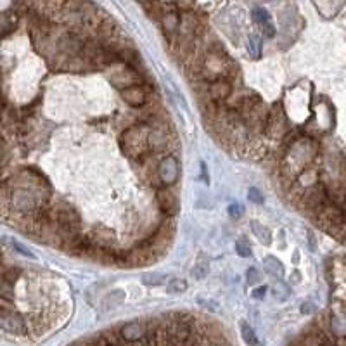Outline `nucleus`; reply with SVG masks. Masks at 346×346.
<instances>
[{"instance_id": "16", "label": "nucleus", "mask_w": 346, "mask_h": 346, "mask_svg": "<svg viewBox=\"0 0 346 346\" xmlns=\"http://www.w3.org/2000/svg\"><path fill=\"white\" fill-rule=\"evenodd\" d=\"M210 273V263L208 260H204V258H199V261H197L196 265H194L192 268V275L196 277L197 281H202L206 275Z\"/></svg>"}, {"instance_id": "19", "label": "nucleus", "mask_w": 346, "mask_h": 346, "mask_svg": "<svg viewBox=\"0 0 346 346\" xmlns=\"http://www.w3.org/2000/svg\"><path fill=\"white\" fill-rule=\"evenodd\" d=\"M236 251L242 258H249L251 256V244L248 242V239L241 237L239 241H236Z\"/></svg>"}, {"instance_id": "6", "label": "nucleus", "mask_w": 346, "mask_h": 346, "mask_svg": "<svg viewBox=\"0 0 346 346\" xmlns=\"http://www.w3.org/2000/svg\"><path fill=\"white\" fill-rule=\"evenodd\" d=\"M2 329L7 332H13V334H25L26 324H25V320H23L19 315H16V313L7 315V313L4 312L2 313Z\"/></svg>"}, {"instance_id": "18", "label": "nucleus", "mask_w": 346, "mask_h": 346, "mask_svg": "<svg viewBox=\"0 0 346 346\" xmlns=\"http://www.w3.org/2000/svg\"><path fill=\"white\" fill-rule=\"evenodd\" d=\"M166 289H168L170 294H180L187 291V282L184 279H172L166 286Z\"/></svg>"}, {"instance_id": "17", "label": "nucleus", "mask_w": 346, "mask_h": 346, "mask_svg": "<svg viewBox=\"0 0 346 346\" xmlns=\"http://www.w3.org/2000/svg\"><path fill=\"white\" fill-rule=\"evenodd\" d=\"M241 331H242V339H244V343H248V344H258L260 341H258V337H256V334H254L253 331V327H249L246 322H242L241 324Z\"/></svg>"}, {"instance_id": "8", "label": "nucleus", "mask_w": 346, "mask_h": 346, "mask_svg": "<svg viewBox=\"0 0 346 346\" xmlns=\"http://www.w3.org/2000/svg\"><path fill=\"white\" fill-rule=\"evenodd\" d=\"M123 99H125L130 106H142L146 102V92L142 87L130 85L123 90Z\"/></svg>"}, {"instance_id": "12", "label": "nucleus", "mask_w": 346, "mask_h": 346, "mask_svg": "<svg viewBox=\"0 0 346 346\" xmlns=\"http://www.w3.org/2000/svg\"><path fill=\"white\" fill-rule=\"evenodd\" d=\"M197 305L201 306V308L208 310V312L212 313H220V303H218V300H215L212 296H204V294H201V296H197Z\"/></svg>"}, {"instance_id": "11", "label": "nucleus", "mask_w": 346, "mask_h": 346, "mask_svg": "<svg viewBox=\"0 0 346 346\" xmlns=\"http://www.w3.org/2000/svg\"><path fill=\"white\" fill-rule=\"evenodd\" d=\"M251 230H253V234L256 236V239L260 241V242H263V244H266V246H268L270 242H272V236H270V230L266 229L265 225H261L260 222L253 220V222H251Z\"/></svg>"}, {"instance_id": "3", "label": "nucleus", "mask_w": 346, "mask_h": 346, "mask_svg": "<svg viewBox=\"0 0 346 346\" xmlns=\"http://www.w3.org/2000/svg\"><path fill=\"white\" fill-rule=\"evenodd\" d=\"M149 334L144 322H130V324L123 325L120 331L121 341L126 343H146V336Z\"/></svg>"}, {"instance_id": "7", "label": "nucleus", "mask_w": 346, "mask_h": 346, "mask_svg": "<svg viewBox=\"0 0 346 346\" xmlns=\"http://www.w3.org/2000/svg\"><path fill=\"white\" fill-rule=\"evenodd\" d=\"M156 199H158V204L161 206V210L165 213H168V215L177 213L178 201H177V197H175L173 194L170 192V190L160 189V190H158V194H156Z\"/></svg>"}, {"instance_id": "20", "label": "nucleus", "mask_w": 346, "mask_h": 346, "mask_svg": "<svg viewBox=\"0 0 346 346\" xmlns=\"http://www.w3.org/2000/svg\"><path fill=\"white\" fill-rule=\"evenodd\" d=\"M11 242V246H13V249L16 253H19V254H23V256H26V258H31V260H35V254L30 251V249L26 248L25 244H21L19 241H16V239H9Z\"/></svg>"}, {"instance_id": "14", "label": "nucleus", "mask_w": 346, "mask_h": 346, "mask_svg": "<svg viewBox=\"0 0 346 346\" xmlns=\"http://www.w3.org/2000/svg\"><path fill=\"white\" fill-rule=\"evenodd\" d=\"M142 282H144L146 286H161L166 282V275L160 272H147L142 275Z\"/></svg>"}, {"instance_id": "23", "label": "nucleus", "mask_w": 346, "mask_h": 346, "mask_svg": "<svg viewBox=\"0 0 346 346\" xmlns=\"http://www.w3.org/2000/svg\"><path fill=\"white\" fill-rule=\"evenodd\" d=\"M248 197H249V201L258 202V204H261V202H263V196H261L260 190H258L256 187H251V189H249Z\"/></svg>"}, {"instance_id": "13", "label": "nucleus", "mask_w": 346, "mask_h": 346, "mask_svg": "<svg viewBox=\"0 0 346 346\" xmlns=\"http://www.w3.org/2000/svg\"><path fill=\"white\" fill-rule=\"evenodd\" d=\"M263 265H265V268L272 273V275H275V277L284 275V266H282V263L277 260L275 256H266L263 260Z\"/></svg>"}, {"instance_id": "25", "label": "nucleus", "mask_w": 346, "mask_h": 346, "mask_svg": "<svg viewBox=\"0 0 346 346\" xmlns=\"http://www.w3.org/2000/svg\"><path fill=\"white\" fill-rule=\"evenodd\" d=\"M266 294V286H260V288H256L253 291V298H256V300H263Z\"/></svg>"}, {"instance_id": "4", "label": "nucleus", "mask_w": 346, "mask_h": 346, "mask_svg": "<svg viewBox=\"0 0 346 346\" xmlns=\"http://www.w3.org/2000/svg\"><path fill=\"white\" fill-rule=\"evenodd\" d=\"M178 173H180V168H178V161L175 156H166L160 163V166H158V177L166 185L175 184L178 178Z\"/></svg>"}, {"instance_id": "2", "label": "nucleus", "mask_w": 346, "mask_h": 346, "mask_svg": "<svg viewBox=\"0 0 346 346\" xmlns=\"http://www.w3.org/2000/svg\"><path fill=\"white\" fill-rule=\"evenodd\" d=\"M55 222H57L59 230L64 237H75L80 229V217L75 210L71 208H59L55 213Z\"/></svg>"}, {"instance_id": "26", "label": "nucleus", "mask_w": 346, "mask_h": 346, "mask_svg": "<svg viewBox=\"0 0 346 346\" xmlns=\"http://www.w3.org/2000/svg\"><path fill=\"white\" fill-rule=\"evenodd\" d=\"M308 241H310V248H312V251H315V237H313L312 232H308Z\"/></svg>"}, {"instance_id": "5", "label": "nucleus", "mask_w": 346, "mask_h": 346, "mask_svg": "<svg viewBox=\"0 0 346 346\" xmlns=\"http://www.w3.org/2000/svg\"><path fill=\"white\" fill-rule=\"evenodd\" d=\"M253 21L256 23L258 26H260V30L263 31L265 37L272 38L273 35H275V28H273L272 18H270V14L266 13L265 9H261V7H256V9L253 11Z\"/></svg>"}, {"instance_id": "22", "label": "nucleus", "mask_w": 346, "mask_h": 346, "mask_svg": "<svg viewBox=\"0 0 346 346\" xmlns=\"http://www.w3.org/2000/svg\"><path fill=\"white\" fill-rule=\"evenodd\" d=\"M282 291H289L288 289V286L284 284V282H279V284L275 286V291H273V296H275V300H279V301H284L286 298V294H282Z\"/></svg>"}, {"instance_id": "24", "label": "nucleus", "mask_w": 346, "mask_h": 346, "mask_svg": "<svg viewBox=\"0 0 346 346\" xmlns=\"http://www.w3.org/2000/svg\"><path fill=\"white\" fill-rule=\"evenodd\" d=\"M258 279H260V277H258V270L249 268L248 270V284L251 286V284H254V282H258Z\"/></svg>"}, {"instance_id": "21", "label": "nucleus", "mask_w": 346, "mask_h": 346, "mask_svg": "<svg viewBox=\"0 0 346 346\" xmlns=\"http://www.w3.org/2000/svg\"><path fill=\"white\" fill-rule=\"evenodd\" d=\"M242 213H244V208L239 204V202H232V204L229 206V217L234 218V220H237V218L242 217Z\"/></svg>"}, {"instance_id": "10", "label": "nucleus", "mask_w": 346, "mask_h": 346, "mask_svg": "<svg viewBox=\"0 0 346 346\" xmlns=\"http://www.w3.org/2000/svg\"><path fill=\"white\" fill-rule=\"evenodd\" d=\"M230 92H232L230 83L222 82V80L212 83V87H210V94H212L213 99H225V97H229Z\"/></svg>"}, {"instance_id": "1", "label": "nucleus", "mask_w": 346, "mask_h": 346, "mask_svg": "<svg viewBox=\"0 0 346 346\" xmlns=\"http://www.w3.org/2000/svg\"><path fill=\"white\" fill-rule=\"evenodd\" d=\"M121 147L128 156H141L146 149H149V128L144 125L128 128L121 137Z\"/></svg>"}, {"instance_id": "9", "label": "nucleus", "mask_w": 346, "mask_h": 346, "mask_svg": "<svg viewBox=\"0 0 346 346\" xmlns=\"http://www.w3.org/2000/svg\"><path fill=\"white\" fill-rule=\"evenodd\" d=\"M166 147V135L160 128L149 130V149L153 153H160Z\"/></svg>"}, {"instance_id": "15", "label": "nucleus", "mask_w": 346, "mask_h": 346, "mask_svg": "<svg viewBox=\"0 0 346 346\" xmlns=\"http://www.w3.org/2000/svg\"><path fill=\"white\" fill-rule=\"evenodd\" d=\"M248 52L253 59H258L261 54V40L258 35H249L248 38Z\"/></svg>"}]
</instances>
